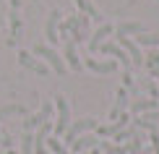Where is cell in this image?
<instances>
[{
  "label": "cell",
  "instance_id": "6da1fadb",
  "mask_svg": "<svg viewBox=\"0 0 159 154\" xmlns=\"http://www.w3.org/2000/svg\"><path fill=\"white\" fill-rule=\"evenodd\" d=\"M34 55H39L42 60H47V65H50V68H52V71L57 73V76H63V73L68 71V65H65V60H63L60 55H57V52L52 50L50 44H37V47H34Z\"/></svg>",
  "mask_w": 159,
  "mask_h": 154
},
{
  "label": "cell",
  "instance_id": "7a4b0ae2",
  "mask_svg": "<svg viewBox=\"0 0 159 154\" xmlns=\"http://www.w3.org/2000/svg\"><path fill=\"white\" fill-rule=\"evenodd\" d=\"M55 107H57V120H55V133L57 136H63L65 128L70 125V107H68V99L65 97H55Z\"/></svg>",
  "mask_w": 159,
  "mask_h": 154
},
{
  "label": "cell",
  "instance_id": "3957f363",
  "mask_svg": "<svg viewBox=\"0 0 159 154\" xmlns=\"http://www.w3.org/2000/svg\"><path fill=\"white\" fill-rule=\"evenodd\" d=\"M97 128V120L94 118H84V120H73V123L65 128V141L68 144H73L81 133H86V131H94Z\"/></svg>",
  "mask_w": 159,
  "mask_h": 154
},
{
  "label": "cell",
  "instance_id": "277c9868",
  "mask_svg": "<svg viewBox=\"0 0 159 154\" xmlns=\"http://www.w3.org/2000/svg\"><path fill=\"white\" fill-rule=\"evenodd\" d=\"M18 63H21L24 68H29L31 73H39V76H47V73H50V68H47V65H44V63H39V60H37L34 55H29L26 50H21V52H18Z\"/></svg>",
  "mask_w": 159,
  "mask_h": 154
},
{
  "label": "cell",
  "instance_id": "5b68a950",
  "mask_svg": "<svg viewBox=\"0 0 159 154\" xmlns=\"http://www.w3.org/2000/svg\"><path fill=\"white\" fill-rule=\"evenodd\" d=\"M50 115H52V105H50V102H44V105H42V110H39V115L29 118V120H24V131H26V133H31L34 128H39L44 120H50Z\"/></svg>",
  "mask_w": 159,
  "mask_h": 154
},
{
  "label": "cell",
  "instance_id": "8992f818",
  "mask_svg": "<svg viewBox=\"0 0 159 154\" xmlns=\"http://www.w3.org/2000/svg\"><path fill=\"white\" fill-rule=\"evenodd\" d=\"M117 44L128 52V58H130V63L133 65H141V60H143V55H141V50H138V44L136 42H130L128 37H123V34H117Z\"/></svg>",
  "mask_w": 159,
  "mask_h": 154
},
{
  "label": "cell",
  "instance_id": "52a82bcc",
  "mask_svg": "<svg viewBox=\"0 0 159 154\" xmlns=\"http://www.w3.org/2000/svg\"><path fill=\"white\" fill-rule=\"evenodd\" d=\"M99 52H104V55H112V58H117L120 63L125 65V68H130V58H128V52H125L123 47H117V44H112V42H107V44H99Z\"/></svg>",
  "mask_w": 159,
  "mask_h": 154
},
{
  "label": "cell",
  "instance_id": "ba28073f",
  "mask_svg": "<svg viewBox=\"0 0 159 154\" xmlns=\"http://www.w3.org/2000/svg\"><path fill=\"white\" fill-rule=\"evenodd\" d=\"M60 16H63L60 11H52V13H50V18H47L44 34H47V42H50V44H55L57 39H60V37H57V24H60Z\"/></svg>",
  "mask_w": 159,
  "mask_h": 154
},
{
  "label": "cell",
  "instance_id": "9c48e42d",
  "mask_svg": "<svg viewBox=\"0 0 159 154\" xmlns=\"http://www.w3.org/2000/svg\"><path fill=\"white\" fill-rule=\"evenodd\" d=\"M110 34H112V24H102V26L94 31V34H91V39H89V50H91V52H97V50H99V44H102V39H104V37H110Z\"/></svg>",
  "mask_w": 159,
  "mask_h": 154
},
{
  "label": "cell",
  "instance_id": "30bf717a",
  "mask_svg": "<svg viewBox=\"0 0 159 154\" xmlns=\"http://www.w3.org/2000/svg\"><path fill=\"white\" fill-rule=\"evenodd\" d=\"M86 68H89V71H94V73H112V71H115L117 68V63H115V60H104V63H102V60H86Z\"/></svg>",
  "mask_w": 159,
  "mask_h": 154
},
{
  "label": "cell",
  "instance_id": "8fae6325",
  "mask_svg": "<svg viewBox=\"0 0 159 154\" xmlns=\"http://www.w3.org/2000/svg\"><path fill=\"white\" fill-rule=\"evenodd\" d=\"M65 63L70 65L73 71H81V60H78V55H76V42H65Z\"/></svg>",
  "mask_w": 159,
  "mask_h": 154
},
{
  "label": "cell",
  "instance_id": "7c38bea8",
  "mask_svg": "<svg viewBox=\"0 0 159 154\" xmlns=\"http://www.w3.org/2000/svg\"><path fill=\"white\" fill-rule=\"evenodd\" d=\"M117 34H123V37H128V34H143V31H146V29H143V24H136V21H125V24H120V26H117Z\"/></svg>",
  "mask_w": 159,
  "mask_h": 154
},
{
  "label": "cell",
  "instance_id": "4fadbf2b",
  "mask_svg": "<svg viewBox=\"0 0 159 154\" xmlns=\"http://www.w3.org/2000/svg\"><path fill=\"white\" fill-rule=\"evenodd\" d=\"M125 123H128V118L123 115L120 120H115V123H112V125H99L97 131H99V136H112V133H117V131H120V128H123Z\"/></svg>",
  "mask_w": 159,
  "mask_h": 154
},
{
  "label": "cell",
  "instance_id": "5bb4252c",
  "mask_svg": "<svg viewBox=\"0 0 159 154\" xmlns=\"http://www.w3.org/2000/svg\"><path fill=\"white\" fill-rule=\"evenodd\" d=\"M89 146H91V149L97 146V138H94V136H78L76 141L70 144V152H78V149H89Z\"/></svg>",
  "mask_w": 159,
  "mask_h": 154
},
{
  "label": "cell",
  "instance_id": "9a60e30c",
  "mask_svg": "<svg viewBox=\"0 0 159 154\" xmlns=\"http://www.w3.org/2000/svg\"><path fill=\"white\" fill-rule=\"evenodd\" d=\"M11 115H26V107L24 105H8V107H0V123Z\"/></svg>",
  "mask_w": 159,
  "mask_h": 154
},
{
  "label": "cell",
  "instance_id": "2e32d148",
  "mask_svg": "<svg viewBox=\"0 0 159 154\" xmlns=\"http://www.w3.org/2000/svg\"><path fill=\"white\" fill-rule=\"evenodd\" d=\"M146 110H157V99H138V102H133V112H146Z\"/></svg>",
  "mask_w": 159,
  "mask_h": 154
},
{
  "label": "cell",
  "instance_id": "e0dca14e",
  "mask_svg": "<svg viewBox=\"0 0 159 154\" xmlns=\"http://www.w3.org/2000/svg\"><path fill=\"white\" fill-rule=\"evenodd\" d=\"M136 44H146V47H157V44H159V37H157V34H146V31H143V34H138V37H136Z\"/></svg>",
  "mask_w": 159,
  "mask_h": 154
},
{
  "label": "cell",
  "instance_id": "ac0fdd59",
  "mask_svg": "<svg viewBox=\"0 0 159 154\" xmlns=\"http://www.w3.org/2000/svg\"><path fill=\"white\" fill-rule=\"evenodd\" d=\"M21 154H34V136L24 131V138H21Z\"/></svg>",
  "mask_w": 159,
  "mask_h": 154
},
{
  "label": "cell",
  "instance_id": "d6986e66",
  "mask_svg": "<svg viewBox=\"0 0 159 154\" xmlns=\"http://www.w3.org/2000/svg\"><path fill=\"white\" fill-rule=\"evenodd\" d=\"M76 5H78V8H81V11H84V13H86V16H89V18H99L97 8H94V5L89 3V0H76Z\"/></svg>",
  "mask_w": 159,
  "mask_h": 154
},
{
  "label": "cell",
  "instance_id": "ffe728a7",
  "mask_svg": "<svg viewBox=\"0 0 159 154\" xmlns=\"http://www.w3.org/2000/svg\"><path fill=\"white\" fill-rule=\"evenodd\" d=\"M18 26H21V24H18V16H16V11H13L11 13V42L18 39Z\"/></svg>",
  "mask_w": 159,
  "mask_h": 154
},
{
  "label": "cell",
  "instance_id": "44dd1931",
  "mask_svg": "<svg viewBox=\"0 0 159 154\" xmlns=\"http://www.w3.org/2000/svg\"><path fill=\"white\" fill-rule=\"evenodd\" d=\"M125 107V89H117V105H115V110H112V118H117V112H120Z\"/></svg>",
  "mask_w": 159,
  "mask_h": 154
},
{
  "label": "cell",
  "instance_id": "7402d4cb",
  "mask_svg": "<svg viewBox=\"0 0 159 154\" xmlns=\"http://www.w3.org/2000/svg\"><path fill=\"white\" fill-rule=\"evenodd\" d=\"M47 146H50V149L55 152V154H68V149H65V146L57 141V138H50V141H47Z\"/></svg>",
  "mask_w": 159,
  "mask_h": 154
},
{
  "label": "cell",
  "instance_id": "603a6c76",
  "mask_svg": "<svg viewBox=\"0 0 159 154\" xmlns=\"http://www.w3.org/2000/svg\"><path fill=\"white\" fill-rule=\"evenodd\" d=\"M151 141H154V154H159V133L151 131Z\"/></svg>",
  "mask_w": 159,
  "mask_h": 154
},
{
  "label": "cell",
  "instance_id": "cb8c5ba5",
  "mask_svg": "<svg viewBox=\"0 0 159 154\" xmlns=\"http://www.w3.org/2000/svg\"><path fill=\"white\" fill-rule=\"evenodd\" d=\"M11 5H13V11H16L18 8V0H11Z\"/></svg>",
  "mask_w": 159,
  "mask_h": 154
},
{
  "label": "cell",
  "instance_id": "d4e9b609",
  "mask_svg": "<svg viewBox=\"0 0 159 154\" xmlns=\"http://www.w3.org/2000/svg\"><path fill=\"white\" fill-rule=\"evenodd\" d=\"M91 154H99V149H97V146H94V149H91Z\"/></svg>",
  "mask_w": 159,
  "mask_h": 154
},
{
  "label": "cell",
  "instance_id": "484cf974",
  "mask_svg": "<svg viewBox=\"0 0 159 154\" xmlns=\"http://www.w3.org/2000/svg\"><path fill=\"white\" fill-rule=\"evenodd\" d=\"M157 3H159V0H157Z\"/></svg>",
  "mask_w": 159,
  "mask_h": 154
}]
</instances>
